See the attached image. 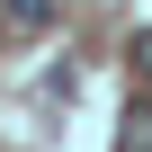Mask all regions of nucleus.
I'll use <instances>...</instances> for the list:
<instances>
[{
  "label": "nucleus",
  "instance_id": "f257e3e1",
  "mask_svg": "<svg viewBox=\"0 0 152 152\" xmlns=\"http://www.w3.org/2000/svg\"><path fill=\"white\" fill-rule=\"evenodd\" d=\"M116 152H152V99H134V107H125V134H116Z\"/></svg>",
  "mask_w": 152,
  "mask_h": 152
},
{
  "label": "nucleus",
  "instance_id": "f03ea898",
  "mask_svg": "<svg viewBox=\"0 0 152 152\" xmlns=\"http://www.w3.org/2000/svg\"><path fill=\"white\" fill-rule=\"evenodd\" d=\"M9 18H18V27H45V18H54V0H9Z\"/></svg>",
  "mask_w": 152,
  "mask_h": 152
},
{
  "label": "nucleus",
  "instance_id": "7ed1b4c3",
  "mask_svg": "<svg viewBox=\"0 0 152 152\" xmlns=\"http://www.w3.org/2000/svg\"><path fill=\"white\" fill-rule=\"evenodd\" d=\"M134 72H143V81H152V27L134 36Z\"/></svg>",
  "mask_w": 152,
  "mask_h": 152
}]
</instances>
